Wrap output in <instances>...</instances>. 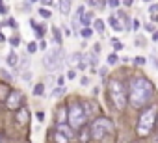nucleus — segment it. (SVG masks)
<instances>
[{
    "mask_svg": "<svg viewBox=\"0 0 158 143\" xmlns=\"http://www.w3.org/2000/svg\"><path fill=\"white\" fill-rule=\"evenodd\" d=\"M152 97V84L143 78V76H138L130 82V88H128V102L132 108H143L145 104H149Z\"/></svg>",
    "mask_w": 158,
    "mask_h": 143,
    "instance_id": "nucleus-1",
    "label": "nucleus"
},
{
    "mask_svg": "<svg viewBox=\"0 0 158 143\" xmlns=\"http://www.w3.org/2000/svg\"><path fill=\"white\" fill-rule=\"evenodd\" d=\"M67 117H69V125L73 128H80L84 126V123L88 121V112H86V104L78 102V100H73L69 102V108H67Z\"/></svg>",
    "mask_w": 158,
    "mask_h": 143,
    "instance_id": "nucleus-2",
    "label": "nucleus"
},
{
    "mask_svg": "<svg viewBox=\"0 0 158 143\" xmlns=\"http://www.w3.org/2000/svg\"><path fill=\"white\" fill-rule=\"evenodd\" d=\"M154 123H156V106H149L147 110L141 112V115H139V119H138V126H136L138 136L147 137V136L151 134Z\"/></svg>",
    "mask_w": 158,
    "mask_h": 143,
    "instance_id": "nucleus-3",
    "label": "nucleus"
},
{
    "mask_svg": "<svg viewBox=\"0 0 158 143\" xmlns=\"http://www.w3.org/2000/svg\"><path fill=\"white\" fill-rule=\"evenodd\" d=\"M112 132H114V123L106 117H97L89 126V137L93 141H101Z\"/></svg>",
    "mask_w": 158,
    "mask_h": 143,
    "instance_id": "nucleus-4",
    "label": "nucleus"
},
{
    "mask_svg": "<svg viewBox=\"0 0 158 143\" xmlns=\"http://www.w3.org/2000/svg\"><path fill=\"white\" fill-rule=\"evenodd\" d=\"M108 95H110L112 104H114L117 110H125L128 99H127L125 86H123L119 80H110V84H108Z\"/></svg>",
    "mask_w": 158,
    "mask_h": 143,
    "instance_id": "nucleus-5",
    "label": "nucleus"
},
{
    "mask_svg": "<svg viewBox=\"0 0 158 143\" xmlns=\"http://www.w3.org/2000/svg\"><path fill=\"white\" fill-rule=\"evenodd\" d=\"M61 63H63V50H61L60 45L45 52V56H43V65H45L47 71H56V69L61 67Z\"/></svg>",
    "mask_w": 158,
    "mask_h": 143,
    "instance_id": "nucleus-6",
    "label": "nucleus"
},
{
    "mask_svg": "<svg viewBox=\"0 0 158 143\" xmlns=\"http://www.w3.org/2000/svg\"><path fill=\"white\" fill-rule=\"evenodd\" d=\"M23 100H24L23 93L19 89H11L6 97V106H8V110H19L23 106Z\"/></svg>",
    "mask_w": 158,
    "mask_h": 143,
    "instance_id": "nucleus-7",
    "label": "nucleus"
},
{
    "mask_svg": "<svg viewBox=\"0 0 158 143\" xmlns=\"http://www.w3.org/2000/svg\"><path fill=\"white\" fill-rule=\"evenodd\" d=\"M56 132H60L61 136H65V137H67V141H71V139L74 137V136H73V126H71V125H67V123H58Z\"/></svg>",
    "mask_w": 158,
    "mask_h": 143,
    "instance_id": "nucleus-8",
    "label": "nucleus"
},
{
    "mask_svg": "<svg viewBox=\"0 0 158 143\" xmlns=\"http://www.w3.org/2000/svg\"><path fill=\"white\" fill-rule=\"evenodd\" d=\"M30 26H32V30H34V34H35L37 39H41V37L45 35V30H47L45 26H47V24H37L34 19H30Z\"/></svg>",
    "mask_w": 158,
    "mask_h": 143,
    "instance_id": "nucleus-9",
    "label": "nucleus"
},
{
    "mask_svg": "<svg viewBox=\"0 0 158 143\" xmlns=\"http://www.w3.org/2000/svg\"><path fill=\"white\" fill-rule=\"evenodd\" d=\"M28 121H30L28 110H26L24 106H21V108L17 110V123H19V125H28Z\"/></svg>",
    "mask_w": 158,
    "mask_h": 143,
    "instance_id": "nucleus-10",
    "label": "nucleus"
},
{
    "mask_svg": "<svg viewBox=\"0 0 158 143\" xmlns=\"http://www.w3.org/2000/svg\"><path fill=\"white\" fill-rule=\"evenodd\" d=\"M108 24H110V26H112V30H115V32H123V30H125V26L121 24V21H119L115 15H110Z\"/></svg>",
    "mask_w": 158,
    "mask_h": 143,
    "instance_id": "nucleus-11",
    "label": "nucleus"
},
{
    "mask_svg": "<svg viewBox=\"0 0 158 143\" xmlns=\"http://www.w3.org/2000/svg\"><path fill=\"white\" fill-rule=\"evenodd\" d=\"M58 6H60V13L61 15H69L71 13V0H58Z\"/></svg>",
    "mask_w": 158,
    "mask_h": 143,
    "instance_id": "nucleus-12",
    "label": "nucleus"
},
{
    "mask_svg": "<svg viewBox=\"0 0 158 143\" xmlns=\"http://www.w3.org/2000/svg\"><path fill=\"white\" fill-rule=\"evenodd\" d=\"M6 63H8L10 67H15V65L19 63V54H17L15 50H10L8 56H6Z\"/></svg>",
    "mask_w": 158,
    "mask_h": 143,
    "instance_id": "nucleus-13",
    "label": "nucleus"
},
{
    "mask_svg": "<svg viewBox=\"0 0 158 143\" xmlns=\"http://www.w3.org/2000/svg\"><path fill=\"white\" fill-rule=\"evenodd\" d=\"M65 113H67V108H60L58 113H56V121H58V123H67L69 117H67Z\"/></svg>",
    "mask_w": 158,
    "mask_h": 143,
    "instance_id": "nucleus-14",
    "label": "nucleus"
},
{
    "mask_svg": "<svg viewBox=\"0 0 158 143\" xmlns=\"http://www.w3.org/2000/svg\"><path fill=\"white\" fill-rule=\"evenodd\" d=\"M52 35H54V41H56V45H61V41H63V37H61V32H60V28H56V26H52Z\"/></svg>",
    "mask_w": 158,
    "mask_h": 143,
    "instance_id": "nucleus-15",
    "label": "nucleus"
},
{
    "mask_svg": "<svg viewBox=\"0 0 158 143\" xmlns=\"http://www.w3.org/2000/svg\"><path fill=\"white\" fill-rule=\"evenodd\" d=\"M86 112H88V115H97L99 113V108H95V104L91 100H88L86 102Z\"/></svg>",
    "mask_w": 158,
    "mask_h": 143,
    "instance_id": "nucleus-16",
    "label": "nucleus"
},
{
    "mask_svg": "<svg viewBox=\"0 0 158 143\" xmlns=\"http://www.w3.org/2000/svg\"><path fill=\"white\" fill-rule=\"evenodd\" d=\"M106 61H108V65H115V63L119 61V56H117V50H114V52H110V54H108V58H106Z\"/></svg>",
    "mask_w": 158,
    "mask_h": 143,
    "instance_id": "nucleus-17",
    "label": "nucleus"
},
{
    "mask_svg": "<svg viewBox=\"0 0 158 143\" xmlns=\"http://www.w3.org/2000/svg\"><path fill=\"white\" fill-rule=\"evenodd\" d=\"M93 28H95L99 34H102V32H104V21H102V19H95V21H93Z\"/></svg>",
    "mask_w": 158,
    "mask_h": 143,
    "instance_id": "nucleus-18",
    "label": "nucleus"
},
{
    "mask_svg": "<svg viewBox=\"0 0 158 143\" xmlns=\"http://www.w3.org/2000/svg\"><path fill=\"white\" fill-rule=\"evenodd\" d=\"M93 35V30L89 28V26H82V30H80V37H84V39H89Z\"/></svg>",
    "mask_w": 158,
    "mask_h": 143,
    "instance_id": "nucleus-19",
    "label": "nucleus"
},
{
    "mask_svg": "<svg viewBox=\"0 0 158 143\" xmlns=\"http://www.w3.org/2000/svg\"><path fill=\"white\" fill-rule=\"evenodd\" d=\"M110 45H112L114 50H117V52L123 50V43H121V39H117V37H112V39H110Z\"/></svg>",
    "mask_w": 158,
    "mask_h": 143,
    "instance_id": "nucleus-20",
    "label": "nucleus"
},
{
    "mask_svg": "<svg viewBox=\"0 0 158 143\" xmlns=\"http://www.w3.org/2000/svg\"><path fill=\"white\" fill-rule=\"evenodd\" d=\"M37 11H39V15H41L43 19H50V17H52V11H50V10H48L47 6H43V8H39Z\"/></svg>",
    "mask_w": 158,
    "mask_h": 143,
    "instance_id": "nucleus-21",
    "label": "nucleus"
},
{
    "mask_svg": "<svg viewBox=\"0 0 158 143\" xmlns=\"http://www.w3.org/2000/svg\"><path fill=\"white\" fill-rule=\"evenodd\" d=\"M91 24V13H84L80 17V26H89Z\"/></svg>",
    "mask_w": 158,
    "mask_h": 143,
    "instance_id": "nucleus-22",
    "label": "nucleus"
},
{
    "mask_svg": "<svg viewBox=\"0 0 158 143\" xmlns=\"http://www.w3.org/2000/svg\"><path fill=\"white\" fill-rule=\"evenodd\" d=\"M43 93H45V86H43V84H35V86H34V95H35V97H41Z\"/></svg>",
    "mask_w": 158,
    "mask_h": 143,
    "instance_id": "nucleus-23",
    "label": "nucleus"
},
{
    "mask_svg": "<svg viewBox=\"0 0 158 143\" xmlns=\"http://www.w3.org/2000/svg\"><path fill=\"white\" fill-rule=\"evenodd\" d=\"M26 48H28V54H35V52H37V48H39V45H37L35 41H30Z\"/></svg>",
    "mask_w": 158,
    "mask_h": 143,
    "instance_id": "nucleus-24",
    "label": "nucleus"
},
{
    "mask_svg": "<svg viewBox=\"0 0 158 143\" xmlns=\"http://www.w3.org/2000/svg\"><path fill=\"white\" fill-rule=\"evenodd\" d=\"M63 93H65V86H58L52 89V97H61Z\"/></svg>",
    "mask_w": 158,
    "mask_h": 143,
    "instance_id": "nucleus-25",
    "label": "nucleus"
},
{
    "mask_svg": "<svg viewBox=\"0 0 158 143\" xmlns=\"http://www.w3.org/2000/svg\"><path fill=\"white\" fill-rule=\"evenodd\" d=\"M145 30H147V32H151V34H152V32H154V30H156V26H154V22H147V24H145Z\"/></svg>",
    "mask_w": 158,
    "mask_h": 143,
    "instance_id": "nucleus-26",
    "label": "nucleus"
},
{
    "mask_svg": "<svg viewBox=\"0 0 158 143\" xmlns=\"http://www.w3.org/2000/svg\"><path fill=\"white\" fill-rule=\"evenodd\" d=\"M19 43H21V37H17V35H15V37H11V39H10V45H11V47H17V45H19Z\"/></svg>",
    "mask_w": 158,
    "mask_h": 143,
    "instance_id": "nucleus-27",
    "label": "nucleus"
},
{
    "mask_svg": "<svg viewBox=\"0 0 158 143\" xmlns=\"http://www.w3.org/2000/svg\"><path fill=\"white\" fill-rule=\"evenodd\" d=\"M119 4H121L119 0H108V6H110V8H114V10H115V8H119Z\"/></svg>",
    "mask_w": 158,
    "mask_h": 143,
    "instance_id": "nucleus-28",
    "label": "nucleus"
},
{
    "mask_svg": "<svg viewBox=\"0 0 158 143\" xmlns=\"http://www.w3.org/2000/svg\"><path fill=\"white\" fill-rule=\"evenodd\" d=\"M73 78H76V71H74V69L67 71V80H73Z\"/></svg>",
    "mask_w": 158,
    "mask_h": 143,
    "instance_id": "nucleus-29",
    "label": "nucleus"
},
{
    "mask_svg": "<svg viewBox=\"0 0 158 143\" xmlns=\"http://www.w3.org/2000/svg\"><path fill=\"white\" fill-rule=\"evenodd\" d=\"M0 75H2L4 78H8V82H11V75L8 73V71H4V69H2V71H0Z\"/></svg>",
    "mask_w": 158,
    "mask_h": 143,
    "instance_id": "nucleus-30",
    "label": "nucleus"
},
{
    "mask_svg": "<svg viewBox=\"0 0 158 143\" xmlns=\"http://www.w3.org/2000/svg\"><path fill=\"white\" fill-rule=\"evenodd\" d=\"M134 61H136V63H138V65H145V63H147V59H145V58H143V56H139V58H136V59H134Z\"/></svg>",
    "mask_w": 158,
    "mask_h": 143,
    "instance_id": "nucleus-31",
    "label": "nucleus"
},
{
    "mask_svg": "<svg viewBox=\"0 0 158 143\" xmlns=\"http://www.w3.org/2000/svg\"><path fill=\"white\" fill-rule=\"evenodd\" d=\"M149 13H158V4H151L149 6Z\"/></svg>",
    "mask_w": 158,
    "mask_h": 143,
    "instance_id": "nucleus-32",
    "label": "nucleus"
},
{
    "mask_svg": "<svg viewBox=\"0 0 158 143\" xmlns=\"http://www.w3.org/2000/svg\"><path fill=\"white\" fill-rule=\"evenodd\" d=\"M35 117H37V121H39V123H43V121H45V113H43V112H37V113H35Z\"/></svg>",
    "mask_w": 158,
    "mask_h": 143,
    "instance_id": "nucleus-33",
    "label": "nucleus"
},
{
    "mask_svg": "<svg viewBox=\"0 0 158 143\" xmlns=\"http://www.w3.org/2000/svg\"><path fill=\"white\" fill-rule=\"evenodd\" d=\"M39 2H41L43 6H52V4H54V0H39Z\"/></svg>",
    "mask_w": 158,
    "mask_h": 143,
    "instance_id": "nucleus-34",
    "label": "nucleus"
},
{
    "mask_svg": "<svg viewBox=\"0 0 158 143\" xmlns=\"http://www.w3.org/2000/svg\"><path fill=\"white\" fill-rule=\"evenodd\" d=\"M8 24H10L11 28H17V22H15V19H11V17L8 19Z\"/></svg>",
    "mask_w": 158,
    "mask_h": 143,
    "instance_id": "nucleus-35",
    "label": "nucleus"
},
{
    "mask_svg": "<svg viewBox=\"0 0 158 143\" xmlns=\"http://www.w3.org/2000/svg\"><path fill=\"white\" fill-rule=\"evenodd\" d=\"M132 30H134V32L139 30V22H138V21H132Z\"/></svg>",
    "mask_w": 158,
    "mask_h": 143,
    "instance_id": "nucleus-36",
    "label": "nucleus"
},
{
    "mask_svg": "<svg viewBox=\"0 0 158 143\" xmlns=\"http://www.w3.org/2000/svg\"><path fill=\"white\" fill-rule=\"evenodd\" d=\"M39 48H41V50H45V48H47V43L43 41V37L39 39Z\"/></svg>",
    "mask_w": 158,
    "mask_h": 143,
    "instance_id": "nucleus-37",
    "label": "nucleus"
},
{
    "mask_svg": "<svg viewBox=\"0 0 158 143\" xmlns=\"http://www.w3.org/2000/svg\"><path fill=\"white\" fill-rule=\"evenodd\" d=\"M80 84H82V86H88V84H89V78H88V76H82Z\"/></svg>",
    "mask_w": 158,
    "mask_h": 143,
    "instance_id": "nucleus-38",
    "label": "nucleus"
},
{
    "mask_svg": "<svg viewBox=\"0 0 158 143\" xmlns=\"http://www.w3.org/2000/svg\"><path fill=\"white\" fill-rule=\"evenodd\" d=\"M151 22H158V13H151Z\"/></svg>",
    "mask_w": 158,
    "mask_h": 143,
    "instance_id": "nucleus-39",
    "label": "nucleus"
},
{
    "mask_svg": "<svg viewBox=\"0 0 158 143\" xmlns=\"http://www.w3.org/2000/svg\"><path fill=\"white\" fill-rule=\"evenodd\" d=\"M6 13H8V8L2 4V6H0V15H6Z\"/></svg>",
    "mask_w": 158,
    "mask_h": 143,
    "instance_id": "nucleus-40",
    "label": "nucleus"
},
{
    "mask_svg": "<svg viewBox=\"0 0 158 143\" xmlns=\"http://www.w3.org/2000/svg\"><path fill=\"white\" fill-rule=\"evenodd\" d=\"M123 4L128 8V6H132V4H134V0H123Z\"/></svg>",
    "mask_w": 158,
    "mask_h": 143,
    "instance_id": "nucleus-41",
    "label": "nucleus"
},
{
    "mask_svg": "<svg viewBox=\"0 0 158 143\" xmlns=\"http://www.w3.org/2000/svg\"><path fill=\"white\" fill-rule=\"evenodd\" d=\"M152 41H154V43L158 41V30H154V32H152Z\"/></svg>",
    "mask_w": 158,
    "mask_h": 143,
    "instance_id": "nucleus-42",
    "label": "nucleus"
},
{
    "mask_svg": "<svg viewBox=\"0 0 158 143\" xmlns=\"http://www.w3.org/2000/svg\"><path fill=\"white\" fill-rule=\"evenodd\" d=\"M93 50L99 54V52H101V45H99V43H97V45H93Z\"/></svg>",
    "mask_w": 158,
    "mask_h": 143,
    "instance_id": "nucleus-43",
    "label": "nucleus"
},
{
    "mask_svg": "<svg viewBox=\"0 0 158 143\" xmlns=\"http://www.w3.org/2000/svg\"><path fill=\"white\" fill-rule=\"evenodd\" d=\"M63 84H65V78H63V76H60V78H58V86H63Z\"/></svg>",
    "mask_w": 158,
    "mask_h": 143,
    "instance_id": "nucleus-44",
    "label": "nucleus"
},
{
    "mask_svg": "<svg viewBox=\"0 0 158 143\" xmlns=\"http://www.w3.org/2000/svg\"><path fill=\"white\" fill-rule=\"evenodd\" d=\"M152 63H154V67H156V69H158V59H156V56H154V58H152Z\"/></svg>",
    "mask_w": 158,
    "mask_h": 143,
    "instance_id": "nucleus-45",
    "label": "nucleus"
},
{
    "mask_svg": "<svg viewBox=\"0 0 158 143\" xmlns=\"http://www.w3.org/2000/svg\"><path fill=\"white\" fill-rule=\"evenodd\" d=\"M4 41H6V37H4L2 34H0V43H4Z\"/></svg>",
    "mask_w": 158,
    "mask_h": 143,
    "instance_id": "nucleus-46",
    "label": "nucleus"
},
{
    "mask_svg": "<svg viewBox=\"0 0 158 143\" xmlns=\"http://www.w3.org/2000/svg\"><path fill=\"white\" fill-rule=\"evenodd\" d=\"M28 2H39V0H28Z\"/></svg>",
    "mask_w": 158,
    "mask_h": 143,
    "instance_id": "nucleus-47",
    "label": "nucleus"
},
{
    "mask_svg": "<svg viewBox=\"0 0 158 143\" xmlns=\"http://www.w3.org/2000/svg\"><path fill=\"white\" fill-rule=\"evenodd\" d=\"M143 2H151V0H143Z\"/></svg>",
    "mask_w": 158,
    "mask_h": 143,
    "instance_id": "nucleus-48",
    "label": "nucleus"
},
{
    "mask_svg": "<svg viewBox=\"0 0 158 143\" xmlns=\"http://www.w3.org/2000/svg\"><path fill=\"white\" fill-rule=\"evenodd\" d=\"M0 6H2V0H0Z\"/></svg>",
    "mask_w": 158,
    "mask_h": 143,
    "instance_id": "nucleus-49",
    "label": "nucleus"
}]
</instances>
